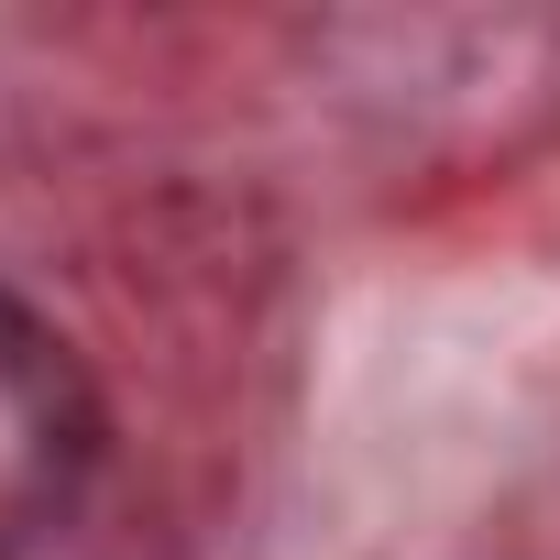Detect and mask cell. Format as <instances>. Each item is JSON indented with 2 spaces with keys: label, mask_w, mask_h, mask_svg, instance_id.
<instances>
[{
  "label": "cell",
  "mask_w": 560,
  "mask_h": 560,
  "mask_svg": "<svg viewBox=\"0 0 560 560\" xmlns=\"http://www.w3.org/2000/svg\"><path fill=\"white\" fill-rule=\"evenodd\" d=\"M100 451H110V418H100L89 363L67 352L56 319H34L0 287V560L45 549L89 505Z\"/></svg>",
  "instance_id": "6da1fadb"
}]
</instances>
